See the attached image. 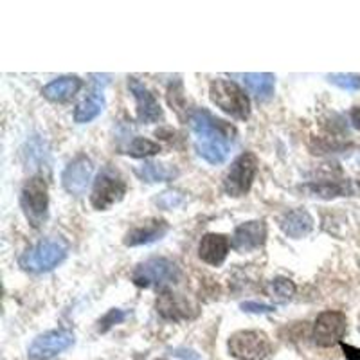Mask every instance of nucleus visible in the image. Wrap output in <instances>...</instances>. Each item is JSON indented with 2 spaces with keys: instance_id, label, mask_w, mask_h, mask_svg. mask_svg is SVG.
<instances>
[{
  "instance_id": "nucleus-23",
  "label": "nucleus",
  "mask_w": 360,
  "mask_h": 360,
  "mask_svg": "<svg viewBox=\"0 0 360 360\" xmlns=\"http://www.w3.org/2000/svg\"><path fill=\"white\" fill-rule=\"evenodd\" d=\"M266 290H269L270 297L276 299L278 303H287V301H290V299L294 297L295 283L292 281V279L279 276V278H274L269 283V288H266Z\"/></svg>"
},
{
  "instance_id": "nucleus-14",
  "label": "nucleus",
  "mask_w": 360,
  "mask_h": 360,
  "mask_svg": "<svg viewBox=\"0 0 360 360\" xmlns=\"http://www.w3.org/2000/svg\"><path fill=\"white\" fill-rule=\"evenodd\" d=\"M128 89L134 94L135 108H137V119L139 123L152 124L162 119V108L155 96L143 85L137 78L128 79Z\"/></svg>"
},
{
  "instance_id": "nucleus-22",
  "label": "nucleus",
  "mask_w": 360,
  "mask_h": 360,
  "mask_svg": "<svg viewBox=\"0 0 360 360\" xmlns=\"http://www.w3.org/2000/svg\"><path fill=\"white\" fill-rule=\"evenodd\" d=\"M135 175L139 176L143 182H168V180H173L179 172L175 168H168L164 164H143L139 168H135Z\"/></svg>"
},
{
  "instance_id": "nucleus-27",
  "label": "nucleus",
  "mask_w": 360,
  "mask_h": 360,
  "mask_svg": "<svg viewBox=\"0 0 360 360\" xmlns=\"http://www.w3.org/2000/svg\"><path fill=\"white\" fill-rule=\"evenodd\" d=\"M182 202V195L179 191H164L159 198H157V205L164 209H172Z\"/></svg>"
},
{
  "instance_id": "nucleus-20",
  "label": "nucleus",
  "mask_w": 360,
  "mask_h": 360,
  "mask_svg": "<svg viewBox=\"0 0 360 360\" xmlns=\"http://www.w3.org/2000/svg\"><path fill=\"white\" fill-rule=\"evenodd\" d=\"M243 82L250 94H254L259 101H266L274 96L276 76L270 72H249L243 74Z\"/></svg>"
},
{
  "instance_id": "nucleus-30",
  "label": "nucleus",
  "mask_w": 360,
  "mask_h": 360,
  "mask_svg": "<svg viewBox=\"0 0 360 360\" xmlns=\"http://www.w3.org/2000/svg\"><path fill=\"white\" fill-rule=\"evenodd\" d=\"M344 352H346V356H348L349 360H360V352L359 349L352 348V346H342Z\"/></svg>"
},
{
  "instance_id": "nucleus-29",
  "label": "nucleus",
  "mask_w": 360,
  "mask_h": 360,
  "mask_svg": "<svg viewBox=\"0 0 360 360\" xmlns=\"http://www.w3.org/2000/svg\"><path fill=\"white\" fill-rule=\"evenodd\" d=\"M349 119H352V124L360 130V107H353L352 112H349Z\"/></svg>"
},
{
  "instance_id": "nucleus-11",
  "label": "nucleus",
  "mask_w": 360,
  "mask_h": 360,
  "mask_svg": "<svg viewBox=\"0 0 360 360\" xmlns=\"http://www.w3.org/2000/svg\"><path fill=\"white\" fill-rule=\"evenodd\" d=\"M74 344V333L69 330H51L44 335L37 337L29 346L31 360H53L60 353L69 349Z\"/></svg>"
},
{
  "instance_id": "nucleus-3",
  "label": "nucleus",
  "mask_w": 360,
  "mask_h": 360,
  "mask_svg": "<svg viewBox=\"0 0 360 360\" xmlns=\"http://www.w3.org/2000/svg\"><path fill=\"white\" fill-rule=\"evenodd\" d=\"M69 245L60 238L41 240L34 247L25 250L20 258V266L29 272H49L67 258Z\"/></svg>"
},
{
  "instance_id": "nucleus-17",
  "label": "nucleus",
  "mask_w": 360,
  "mask_h": 360,
  "mask_svg": "<svg viewBox=\"0 0 360 360\" xmlns=\"http://www.w3.org/2000/svg\"><path fill=\"white\" fill-rule=\"evenodd\" d=\"M314 217L308 213L307 209H292L288 213H285L279 220V227L287 236L299 240L304 238L314 231Z\"/></svg>"
},
{
  "instance_id": "nucleus-12",
  "label": "nucleus",
  "mask_w": 360,
  "mask_h": 360,
  "mask_svg": "<svg viewBox=\"0 0 360 360\" xmlns=\"http://www.w3.org/2000/svg\"><path fill=\"white\" fill-rule=\"evenodd\" d=\"M92 173H94V164L86 155L74 157L67 168L63 169L62 175V184L67 193L79 197L89 188L90 180H92Z\"/></svg>"
},
{
  "instance_id": "nucleus-7",
  "label": "nucleus",
  "mask_w": 360,
  "mask_h": 360,
  "mask_svg": "<svg viewBox=\"0 0 360 360\" xmlns=\"http://www.w3.org/2000/svg\"><path fill=\"white\" fill-rule=\"evenodd\" d=\"M258 157L254 153L245 152L234 159L231 168L227 169L224 176V191L233 198H240L250 191L254 182V176L258 173Z\"/></svg>"
},
{
  "instance_id": "nucleus-28",
  "label": "nucleus",
  "mask_w": 360,
  "mask_h": 360,
  "mask_svg": "<svg viewBox=\"0 0 360 360\" xmlns=\"http://www.w3.org/2000/svg\"><path fill=\"white\" fill-rule=\"evenodd\" d=\"M240 308L243 311H249V314H270V311L276 310L272 304L258 303V301H245V303L240 304Z\"/></svg>"
},
{
  "instance_id": "nucleus-15",
  "label": "nucleus",
  "mask_w": 360,
  "mask_h": 360,
  "mask_svg": "<svg viewBox=\"0 0 360 360\" xmlns=\"http://www.w3.org/2000/svg\"><path fill=\"white\" fill-rule=\"evenodd\" d=\"M169 231L168 221L162 218H150L146 221H141L139 225H135L124 234V245L127 247H141L150 245V243L162 240Z\"/></svg>"
},
{
  "instance_id": "nucleus-1",
  "label": "nucleus",
  "mask_w": 360,
  "mask_h": 360,
  "mask_svg": "<svg viewBox=\"0 0 360 360\" xmlns=\"http://www.w3.org/2000/svg\"><path fill=\"white\" fill-rule=\"evenodd\" d=\"M189 124L195 134V150L209 164L227 160L233 146V128L214 117L205 108H197L189 114Z\"/></svg>"
},
{
  "instance_id": "nucleus-16",
  "label": "nucleus",
  "mask_w": 360,
  "mask_h": 360,
  "mask_svg": "<svg viewBox=\"0 0 360 360\" xmlns=\"http://www.w3.org/2000/svg\"><path fill=\"white\" fill-rule=\"evenodd\" d=\"M231 247L233 245H231L229 238L225 236V234L209 233L202 238L200 247H198V256L207 265L220 266L225 262V258H227Z\"/></svg>"
},
{
  "instance_id": "nucleus-26",
  "label": "nucleus",
  "mask_w": 360,
  "mask_h": 360,
  "mask_svg": "<svg viewBox=\"0 0 360 360\" xmlns=\"http://www.w3.org/2000/svg\"><path fill=\"white\" fill-rule=\"evenodd\" d=\"M328 79H330V83L344 90H360L359 74H330Z\"/></svg>"
},
{
  "instance_id": "nucleus-5",
  "label": "nucleus",
  "mask_w": 360,
  "mask_h": 360,
  "mask_svg": "<svg viewBox=\"0 0 360 360\" xmlns=\"http://www.w3.org/2000/svg\"><path fill=\"white\" fill-rule=\"evenodd\" d=\"M127 191L128 186L124 182L123 175L112 166H105L94 182L92 195H90V204L98 211H107L112 205L123 200Z\"/></svg>"
},
{
  "instance_id": "nucleus-13",
  "label": "nucleus",
  "mask_w": 360,
  "mask_h": 360,
  "mask_svg": "<svg viewBox=\"0 0 360 360\" xmlns=\"http://www.w3.org/2000/svg\"><path fill=\"white\" fill-rule=\"evenodd\" d=\"M266 242V224L263 220H250L238 225L233 234V249L240 254L252 252L265 245Z\"/></svg>"
},
{
  "instance_id": "nucleus-2",
  "label": "nucleus",
  "mask_w": 360,
  "mask_h": 360,
  "mask_svg": "<svg viewBox=\"0 0 360 360\" xmlns=\"http://www.w3.org/2000/svg\"><path fill=\"white\" fill-rule=\"evenodd\" d=\"M209 98L211 101L231 117L238 121H245L250 115V99L242 86H238L229 79H214L209 85Z\"/></svg>"
},
{
  "instance_id": "nucleus-24",
  "label": "nucleus",
  "mask_w": 360,
  "mask_h": 360,
  "mask_svg": "<svg viewBox=\"0 0 360 360\" xmlns=\"http://www.w3.org/2000/svg\"><path fill=\"white\" fill-rule=\"evenodd\" d=\"M160 152V144L153 143L150 139H144V137H134L130 141V144L127 146V152L130 157L135 159H144V157H153Z\"/></svg>"
},
{
  "instance_id": "nucleus-4",
  "label": "nucleus",
  "mask_w": 360,
  "mask_h": 360,
  "mask_svg": "<svg viewBox=\"0 0 360 360\" xmlns=\"http://www.w3.org/2000/svg\"><path fill=\"white\" fill-rule=\"evenodd\" d=\"M20 205L33 227H40L49 214V186L41 175L31 176L20 193Z\"/></svg>"
},
{
  "instance_id": "nucleus-9",
  "label": "nucleus",
  "mask_w": 360,
  "mask_h": 360,
  "mask_svg": "<svg viewBox=\"0 0 360 360\" xmlns=\"http://www.w3.org/2000/svg\"><path fill=\"white\" fill-rule=\"evenodd\" d=\"M348 330V319L342 311L326 310L319 314L314 324V342L321 348H332L342 340L344 333Z\"/></svg>"
},
{
  "instance_id": "nucleus-25",
  "label": "nucleus",
  "mask_w": 360,
  "mask_h": 360,
  "mask_svg": "<svg viewBox=\"0 0 360 360\" xmlns=\"http://www.w3.org/2000/svg\"><path fill=\"white\" fill-rule=\"evenodd\" d=\"M128 317V311L119 310V308H112L107 315H103L101 319L98 323V332L99 333H107L110 328H114L115 324L123 323L124 319Z\"/></svg>"
},
{
  "instance_id": "nucleus-21",
  "label": "nucleus",
  "mask_w": 360,
  "mask_h": 360,
  "mask_svg": "<svg viewBox=\"0 0 360 360\" xmlns=\"http://www.w3.org/2000/svg\"><path fill=\"white\" fill-rule=\"evenodd\" d=\"M103 110H105V96L101 92H92L82 103H78V107L74 108V121L79 124L90 123Z\"/></svg>"
},
{
  "instance_id": "nucleus-31",
  "label": "nucleus",
  "mask_w": 360,
  "mask_h": 360,
  "mask_svg": "<svg viewBox=\"0 0 360 360\" xmlns=\"http://www.w3.org/2000/svg\"><path fill=\"white\" fill-rule=\"evenodd\" d=\"M359 332H360V315H359Z\"/></svg>"
},
{
  "instance_id": "nucleus-6",
  "label": "nucleus",
  "mask_w": 360,
  "mask_h": 360,
  "mask_svg": "<svg viewBox=\"0 0 360 360\" xmlns=\"http://www.w3.org/2000/svg\"><path fill=\"white\" fill-rule=\"evenodd\" d=\"M180 278V270L168 258H150L141 263L131 274V281L141 288H166Z\"/></svg>"
},
{
  "instance_id": "nucleus-19",
  "label": "nucleus",
  "mask_w": 360,
  "mask_h": 360,
  "mask_svg": "<svg viewBox=\"0 0 360 360\" xmlns=\"http://www.w3.org/2000/svg\"><path fill=\"white\" fill-rule=\"evenodd\" d=\"M304 193H308L310 197L315 198H324V200H330V198L337 197H346V195H352L355 193L352 180H323V182H310V184L303 186Z\"/></svg>"
},
{
  "instance_id": "nucleus-10",
  "label": "nucleus",
  "mask_w": 360,
  "mask_h": 360,
  "mask_svg": "<svg viewBox=\"0 0 360 360\" xmlns=\"http://www.w3.org/2000/svg\"><path fill=\"white\" fill-rule=\"evenodd\" d=\"M155 308L159 315L166 321L180 323V321L195 319L198 315V307L186 295L164 288L155 301Z\"/></svg>"
},
{
  "instance_id": "nucleus-8",
  "label": "nucleus",
  "mask_w": 360,
  "mask_h": 360,
  "mask_svg": "<svg viewBox=\"0 0 360 360\" xmlns=\"http://www.w3.org/2000/svg\"><path fill=\"white\" fill-rule=\"evenodd\" d=\"M229 352L238 360H263L270 352V340L258 330H242L229 337Z\"/></svg>"
},
{
  "instance_id": "nucleus-18",
  "label": "nucleus",
  "mask_w": 360,
  "mask_h": 360,
  "mask_svg": "<svg viewBox=\"0 0 360 360\" xmlns=\"http://www.w3.org/2000/svg\"><path fill=\"white\" fill-rule=\"evenodd\" d=\"M82 86L83 79L78 76H62V78H56L47 83L41 89V96L53 103H65L78 94Z\"/></svg>"
}]
</instances>
